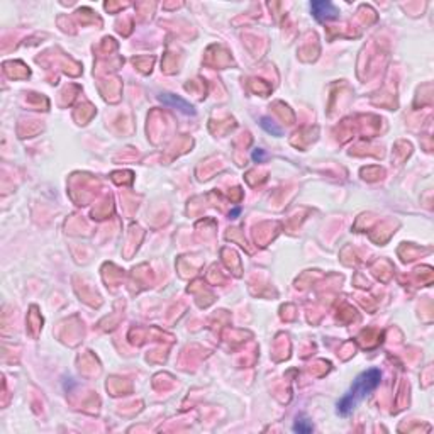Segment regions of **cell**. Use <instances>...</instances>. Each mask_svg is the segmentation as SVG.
I'll return each instance as SVG.
<instances>
[{
  "label": "cell",
  "mask_w": 434,
  "mask_h": 434,
  "mask_svg": "<svg viewBox=\"0 0 434 434\" xmlns=\"http://www.w3.org/2000/svg\"><path fill=\"white\" fill-rule=\"evenodd\" d=\"M382 373L377 368L363 371L362 375L356 377V380L353 382L351 388L345 394V397L338 402V412L341 416H348L349 412L355 411V407L363 400L365 397L371 394L375 388L380 385Z\"/></svg>",
  "instance_id": "6da1fadb"
},
{
  "label": "cell",
  "mask_w": 434,
  "mask_h": 434,
  "mask_svg": "<svg viewBox=\"0 0 434 434\" xmlns=\"http://www.w3.org/2000/svg\"><path fill=\"white\" fill-rule=\"evenodd\" d=\"M311 10H312V16L317 20H321V22L338 19L339 17V10L336 9L334 3L328 2V0H315V2H312Z\"/></svg>",
  "instance_id": "7a4b0ae2"
},
{
  "label": "cell",
  "mask_w": 434,
  "mask_h": 434,
  "mask_svg": "<svg viewBox=\"0 0 434 434\" xmlns=\"http://www.w3.org/2000/svg\"><path fill=\"white\" fill-rule=\"evenodd\" d=\"M159 100H161L163 104H166V105L173 107V109L182 110L183 114H195L193 107L190 105L187 100L180 99V97H176V95H172V93H166V95H159Z\"/></svg>",
  "instance_id": "3957f363"
},
{
  "label": "cell",
  "mask_w": 434,
  "mask_h": 434,
  "mask_svg": "<svg viewBox=\"0 0 434 434\" xmlns=\"http://www.w3.org/2000/svg\"><path fill=\"white\" fill-rule=\"evenodd\" d=\"M294 431L295 433H312V424L309 421H305V419H297L294 424Z\"/></svg>",
  "instance_id": "277c9868"
},
{
  "label": "cell",
  "mask_w": 434,
  "mask_h": 434,
  "mask_svg": "<svg viewBox=\"0 0 434 434\" xmlns=\"http://www.w3.org/2000/svg\"><path fill=\"white\" fill-rule=\"evenodd\" d=\"M261 126H263V129L268 131V133L275 134V136H282V129L277 127L275 124H273L270 119H266V117H263V119H261Z\"/></svg>",
  "instance_id": "5b68a950"
},
{
  "label": "cell",
  "mask_w": 434,
  "mask_h": 434,
  "mask_svg": "<svg viewBox=\"0 0 434 434\" xmlns=\"http://www.w3.org/2000/svg\"><path fill=\"white\" fill-rule=\"evenodd\" d=\"M263 158H265V151H263V149H255V151H253V159H255V161H261Z\"/></svg>",
  "instance_id": "8992f818"
}]
</instances>
